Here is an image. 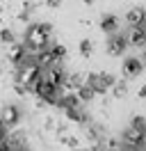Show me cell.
<instances>
[{"label":"cell","instance_id":"obj_24","mask_svg":"<svg viewBox=\"0 0 146 151\" xmlns=\"http://www.w3.org/2000/svg\"><path fill=\"white\" fill-rule=\"evenodd\" d=\"M142 60H144V66H146V53H144V57H142Z\"/></svg>","mask_w":146,"mask_h":151},{"label":"cell","instance_id":"obj_18","mask_svg":"<svg viewBox=\"0 0 146 151\" xmlns=\"http://www.w3.org/2000/svg\"><path fill=\"white\" fill-rule=\"evenodd\" d=\"M7 135H9V128L5 126V124H0V144L7 142Z\"/></svg>","mask_w":146,"mask_h":151},{"label":"cell","instance_id":"obj_22","mask_svg":"<svg viewBox=\"0 0 146 151\" xmlns=\"http://www.w3.org/2000/svg\"><path fill=\"white\" fill-rule=\"evenodd\" d=\"M11 151H30V149H27V147H14Z\"/></svg>","mask_w":146,"mask_h":151},{"label":"cell","instance_id":"obj_5","mask_svg":"<svg viewBox=\"0 0 146 151\" xmlns=\"http://www.w3.org/2000/svg\"><path fill=\"white\" fill-rule=\"evenodd\" d=\"M0 124H5L7 128H16L21 124V108L16 103L0 105Z\"/></svg>","mask_w":146,"mask_h":151},{"label":"cell","instance_id":"obj_9","mask_svg":"<svg viewBox=\"0 0 146 151\" xmlns=\"http://www.w3.org/2000/svg\"><path fill=\"white\" fill-rule=\"evenodd\" d=\"M121 71H123V78H126V80H132L137 76H142V71H144V60H139V57H126Z\"/></svg>","mask_w":146,"mask_h":151},{"label":"cell","instance_id":"obj_14","mask_svg":"<svg viewBox=\"0 0 146 151\" xmlns=\"http://www.w3.org/2000/svg\"><path fill=\"white\" fill-rule=\"evenodd\" d=\"M110 94H112L114 101H123V99L128 96V80H126V78H123V80H117Z\"/></svg>","mask_w":146,"mask_h":151},{"label":"cell","instance_id":"obj_19","mask_svg":"<svg viewBox=\"0 0 146 151\" xmlns=\"http://www.w3.org/2000/svg\"><path fill=\"white\" fill-rule=\"evenodd\" d=\"M44 2H46V7H59L64 0H44Z\"/></svg>","mask_w":146,"mask_h":151},{"label":"cell","instance_id":"obj_23","mask_svg":"<svg viewBox=\"0 0 146 151\" xmlns=\"http://www.w3.org/2000/svg\"><path fill=\"white\" fill-rule=\"evenodd\" d=\"M82 5H94V0H82Z\"/></svg>","mask_w":146,"mask_h":151},{"label":"cell","instance_id":"obj_3","mask_svg":"<svg viewBox=\"0 0 146 151\" xmlns=\"http://www.w3.org/2000/svg\"><path fill=\"white\" fill-rule=\"evenodd\" d=\"M39 76H41V66H39V62H36L34 57H27L23 64L16 66L14 80H16L18 85H23V87H27V89H30V85L34 83Z\"/></svg>","mask_w":146,"mask_h":151},{"label":"cell","instance_id":"obj_17","mask_svg":"<svg viewBox=\"0 0 146 151\" xmlns=\"http://www.w3.org/2000/svg\"><path fill=\"white\" fill-rule=\"evenodd\" d=\"M14 41H16V37H14V30H11V28H2V30H0V44H2L5 48L11 46Z\"/></svg>","mask_w":146,"mask_h":151},{"label":"cell","instance_id":"obj_16","mask_svg":"<svg viewBox=\"0 0 146 151\" xmlns=\"http://www.w3.org/2000/svg\"><path fill=\"white\" fill-rule=\"evenodd\" d=\"M78 99H80L82 103H89V101H94V99H96V92H94V89L84 83V85L78 89Z\"/></svg>","mask_w":146,"mask_h":151},{"label":"cell","instance_id":"obj_12","mask_svg":"<svg viewBox=\"0 0 146 151\" xmlns=\"http://www.w3.org/2000/svg\"><path fill=\"white\" fill-rule=\"evenodd\" d=\"M98 25H100V30H103L105 35H117V32H119V19L114 16V14H105V16H100Z\"/></svg>","mask_w":146,"mask_h":151},{"label":"cell","instance_id":"obj_7","mask_svg":"<svg viewBox=\"0 0 146 151\" xmlns=\"http://www.w3.org/2000/svg\"><path fill=\"white\" fill-rule=\"evenodd\" d=\"M64 76H66L64 64H55V66H48V69H41V78H44L48 85H53V87H62Z\"/></svg>","mask_w":146,"mask_h":151},{"label":"cell","instance_id":"obj_11","mask_svg":"<svg viewBox=\"0 0 146 151\" xmlns=\"http://www.w3.org/2000/svg\"><path fill=\"white\" fill-rule=\"evenodd\" d=\"M126 23L128 25H146V9L144 7H130L126 12Z\"/></svg>","mask_w":146,"mask_h":151},{"label":"cell","instance_id":"obj_15","mask_svg":"<svg viewBox=\"0 0 146 151\" xmlns=\"http://www.w3.org/2000/svg\"><path fill=\"white\" fill-rule=\"evenodd\" d=\"M78 53H80L82 60H89L91 53H94V41L91 39H82L80 44H78Z\"/></svg>","mask_w":146,"mask_h":151},{"label":"cell","instance_id":"obj_6","mask_svg":"<svg viewBox=\"0 0 146 151\" xmlns=\"http://www.w3.org/2000/svg\"><path fill=\"white\" fill-rule=\"evenodd\" d=\"M5 60H7V64H14V66L23 64L27 60V46L23 41H14L11 46L5 48Z\"/></svg>","mask_w":146,"mask_h":151},{"label":"cell","instance_id":"obj_2","mask_svg":"<svg viewBox=\"0 0 146 151\" xmlns=\"http://www.w3.org/2000/svg\"><path fill=\"white\" fill-rule=\"evenodd\" d=\"M121 144L123 147H144L146 144V119L142 114H132L123 133H121Z\"/></svg>","mask_w":146,"mask_h":151},{"label":"cell","instance_id":"obj_20","mask_svg":"<svg viewBox=\"0 0 146 151\" xmlns=\"http://www.w3.org/2000/svg\"><path fill=\"white\" fill-rule=\"evenodd\" d=\"M137 99H146V83L139 87V89H137Z\"/></svg>","mask_w":146,"mask_h":151},{"label":"cell","instance_id":"obj_1","mask_svg":"<svg viewBox=\"0 0 146 151\" xmlns=\"http://www.w3.org/2000/svg\"><path fill=\"white\" fill-rule=\"evenodd\" d=\"M50 35H53L50 23H32V25H27L25 32H23V44L27 46V50L39 53V50H44V48L50 46V41H53Z\"/></svg>","mask_w":146,"mask_h":151},{"label":"cell","instance_id":"obj_10","mask_svg":"<svg viewBox=\"0 0 146 151\" xmlns=\"http://www.w3.org/2000/svg\"><path fill=\"white\" fill-rule=\"evenodd\" d=\"M126 39H128V46H135V48L146 46V25H128Z\"/></svg>","mask_w":146,"mask_h":151},{"label":"cell","instance_id":"obj_8","mask_svg":"<svg viewBox=\"0 0 146 151\" xmlns=\"http://www.w3.org/2000/svg\"><path fill=\"white\" fill-rule=\"evenodd\" d=\"M126 48H128L126 35L117 32V35H110V37H107V55L119 57V55H123V53H126Z\"/></svg>","mask_w":146,"mask_h":151},{"label":"cell","instance_id":"obj_4","mask_svg":"<svg viewBox=\"0 0 146 151\" xmlns=\"http://www.w3.org/2000/svg\"><path fill=\"white\" fill-rule=\"evenodd\" d=\"M114 83H117V78H114L112 73H107V71H100V73H87V85L96 92V96H103V94H107V92H112Z\"/></svg>","mask_w":146,"mask_h":151},{"label":"cell","instance_id":"obj_21","mask_svg":"<svg viewBox=\"0 0 146 151\" xmlns=\"http://www.w3.org/2000/svg\"><path fill=\"white\" fill-rule=\"evenodd\" d=\"M0 151H11V147H9L7 142H2V144H0Z\"/></svg>","mask_w":146,"mask_h":151},{"label":"cell","instance_id":"obj_13","mask_svg":"<svg viewBox=\"0 0 146 151\" xmlns=\"http://www.w3.org/2000/svg\"><path fill=\"white\" fill-rule=\"evenodd\" d=\"M34 60L39 62L41 69H48V66H55V64H57V60H55V55H53V50H50V48H44V50L34 53Z\"/></svg>","mask_w":146,"mask_h":151}]
</instances>
